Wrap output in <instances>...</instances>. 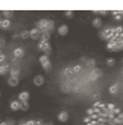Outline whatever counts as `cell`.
<instances>
[{
  "instance_id": "obj_3",
  "label": "cell",
  "mask_w": 123,
  "mask_h": 125,
  "mask_svg": "<svg viewBox=\"0 0 123 125\" xmlns=\"http://www.w3.org/2000/svg\"><path fill=\"white\" fill-rule=\"evenodd\" d=\"M48 23H49V19H40L37 22V28L41 31V35H42V33H46Z\"/></svg>"
},
{
  "instance_id": "obj_15",
  "label": "cell",
  "mask_w": 123,
  "mask_h": 125,
  "mask_svg": "<svg viewBox=\"0 0 123 125\" xmlns=\"http://www.w3.org/2000/svg\"><path fill=\"white\" fill-rule=\"evenodd\" d=\"M115 46H117V41H115V40H110V41H108V43H107V49L109 51H114Z\"/></svg>"
},
{
  "instance_id": "obj_37",
  "label": "cell",
  "mask_w": 123,
  "mask_h": 125,
  "mask_svg": "<svg viewBox=\"0 0 123 125\" xmlns=\"http://www.w3.org/2000/svg\"><path fill=\"white\" fill-rule=\"evenodd\" d=\"M13 38H14V40H17V38H19V35H17V33H15V35H13Z\"/></svg>"
},
{
  "instance_id": "obj_5",
  "label": "cell",
  "mask_w": 123,
  "mask_h": 125,
  "mask_svg": "<svg viewBox=\"0 0 123 125\" xmlns=\"http://www.w3.org/2000/svg\"><path fill=\"white\" fill-rule=\"evenodd\" d=\"M30 37L32 40H38V38L41 37V31L38 30L37 27L36 28H32V30L30 31Z\"/></svg>"
},
{
  "instance_id": "obj_17",
  "label": "cell",
  "mask_w": 123,
  "mask_h": 125,
  "mask_svg": "<svg viewBox=\"0 0 123 125\" xmlns=\"http://www.w3.org/2000/svg\"><path fill=\"white\" fill-rule=\"evenodd\" d=\"M9 26H10V21L9 19H1L0 21V28L7 30V28H9Z\"/></svg>"
},
{
  "instance_id": "obj_34",
  "label": "cell",
  "mask_w": 123,
  "mask_h": 125,
  "mask_svg": "<svg viewBox=\"0 0 123 125\" xmlns=\"http://www.w3.org/2000/svg\"><path fill=\"white\" fill-rule=\"evenodd\" d=\"M95 13H100L101 15H107L108 14V10H95Z\"/></svg>"
},
{
  "instance_id": "obj_11",
  "label": "cell",
  "mask_w": 123,
  "mask_h": 125,
  "mask_svg": "<svg viewBox=\"0 0 123 125\" xmlns=\"http://www.w3.org/2000/svg\"><path fill=\"white\" fill-rule=\"evenodd\" d=\"M8 72H10L9 64H0V75H5Z\"/></svg>"
},
{
  "instance_id": "obj_14",
  "label": "cell",
  "mask_w": 123,
  "mask_h": 125,
  "mask_svg": "<svg viewBox=\"0 0 123 125\" xmlns=\"http://www.w3.org/2000/svg\"><path fill=\"white\" fill-rule=\"evenodd\" d=\"M92 107H94V109H100V110H104V109H107V105H105L104 102H101V101H96V102H94Z\"/></svg>"
},
{
  "instance_id": "obj_8",
  "label": "cell",
  "mask_w": 123,
  "mask_h": 125,
  "mask_svg": "<svg viewBox=\"0 0 123 125\" xmlns=\"http://www.w3.org/2000/svg\"><path fill=\"white\" fill-rule=\"evenodd\" d=\"M19 83V78L18 77H9L8 78V86L10 87H17Z\"/></svg>"
},
{
  "instance_id": "obj_38",
  "label": "cell",
  "mask_w": 123,
  "mask_h": 125,
  "mask_svg": "<svg viewBox=\"0 0 123 125\" xmlns=\"http://www.w3.org/2000/svg\"><path fill=\"white\" fill-rule=\"evenodd\" d=\"M0 125H8V123L7 121H3V123H0Z\"/></svg>"
},
{
  "instance_id": "obj_13",
  "label": "cell",
  "mask_w": 123,
  "mask_h": 125,
  "mask_svg": "<svg viewBox=\"0 0 123 125\" xmlns=\"http://www.w3.org/2000/svg\"><path fill=\"white\" fill-rule=\"evenodd\" d=\"M58 33H59L60 36H65L67 33H68V26H67V24H62L58 28Z\"/></svg>"
},
{
  "instance_id": "obj_6",
  "label": "cell",
  "mask_w": 123,
  "mask_h": 125,
  "mask_svg": "<svg viewBox=\"0 0 123 125\" xmlns=\"http://www.w3.org/2000/svg\"><path fill=\"white\" fill-rule=\"evenodd\" d=\"M9 107H10V110H12V111H18V110H21V101H19V100L10 101Z\"/></svg>"
},
{
  "instance_id": "obj_23",
  "label": "cell",
  "mask_w": 123,
  "mask_h": 125,
  "mask_svg": "<svg viewBox=\"0 0 123 125\" xmlns=\"http://www.w3.org/2000/svg\"><path fill=\"white\" fill-rule=\"evenodd\" d=\"M54 30V21L49 19V23H48V28H46V33H50Z\"/></svg>"
},
{
  "instance_id": "obj_10",
  "label": "cell",
  "mask_w": 123,
  "mask_h": 125,
  "mask_svg": "<svg viewBox=\"0 0 123 125\" xmlns=\"http://www.w3.org/2000/svg\"><path fill=\"white\" fill-rule=\"evenodd\" d=\"M68 112L67 111H60L59 114H58V120L60 121V123H64V121H67L68 120Z\"/></svg>"
},
{
  "instance_id": "obj_41",
  "label": "cell",
  "mask_w": 123,
  "mask_h": 125,
  "mask_svg": "<svg viewBox=\"0 0 123 125\" xmlns=\"http://www.w3.org/2000/svg\"><path fill=\"white\" fill-rule=\"evenodd\" d=\"M45 125H53V124H51V123H49V124H45Z\"/></svg>"
},
{
  "instance_id": "obj_2",
  "label": "cell",
  "mask_w": 123,
  "mask_h": 125,
  "mask_svg": "<svg viewBox=\"0 0 123 125\" xmlns=\"http://www.w3.org/2000/svg\"><path fill=\"white\" fill-rule=\"evenodd\" d=\"M113 33H114V28H107V30H104L101 33H100V38H103V40H107V41H110V40H113Z\"/></svg>"
},
{
  "instance_id": "obj_25",
  "label": "cell",
  "mask_w": 123,
  "mask_h": 125,
  "mask_svg": "<svg viewBox=\"0 0 123 125\" xmlns=\"http://www.w3.org/2000/svg\"><path fill=\"white\" fill-rule=\"evenodd\" d=\"M40 38H41L42 42H49V40H50V33H42Z\"/></svg>"
},
{
  "instance_id": "obj_16",
  "label": "cell",
  "mask_w": 123,
  "mask_h": 125,
  "mask_svg": "<svg viewBox=\"0 0 123 125\" xmlns=\"http://www.w3.org/2000/svg\"><path fill=\"white\" fill-rule=\"evenodd\" d=\"M118 84L117 83H114V84H111V86L109 87V93L111 94V96H114V94H117L118 93Z\"/></svg>"
},
{
  "instance_id": "obj_42",
  "label": "cell",
  "mask_w": 123,
  "mask_h": 125,
  "mask_svg": "<svg viewBox=\"0 0 123 125\" xmlns=\"http://www.w3.org/2000/svg\"><path fill=\"white\" fill-rule=\"evenodd\" d=\"M0 21H1V19H0Z\"/></svg>"
},
{
  "instance_id": "obj_9",
  "label": "cell",
  "mask_w": 123,
  "mask_h": 125,
  "mask_svg": "<svg viewBox=\"0 0 123 125\" xmlns=\"http://www.w3.org/2000/svg\"><path fill=\"white\" fill-rule=\"evenodd\" d=\"M44 82H45V79H44L42 75H36L35 78H33V84H35L36 87H41Z\"/></svg>"
},
{
  "instance_id": "obj_18",
  "label": "cell",
  "mask_w": 123,
  "mask_h": 125,
  "mask_svg": "<svg viewBox=\"0 0 123 125\" xmlns=\"http://www.w3.org/2000/svg\"><path fill=\"white\" fill-rule=\"evenodd\" d=\"M10 77H18L19 75V69L18 68H10Z\"/></svg>"
},
{
  "instance_id": "obj_30",
  "label": "cell",
  "mask_w": 123,
  "mask_h": 125,
  "mask_svg": "<svg viewBox=\"0 0 123 125\" xmlns=\"http://www.w3.org/2000/svg\"><path fill=\"white\" fill-rule=\"evenodd\" d=\"M86 64H87V66H95V64H96V61H95L94 59H90V60H87V62H86Z\"/></svg>"
},
{
  "instance_id": "obj_12",
  "label": "cell",
  "mask_w": 123,
  "mask_h": 125,
  "mask_svg": "<svg viewBox=\"0 0 123 125\" xmlns=\"http://www.w3.org/2000/svg\"><path fill=\"white\" fill-rule=\"evenodd\" d=\"M13 55H14V59H19V58H22V56L25 55V51H23L22 47H17L13 51Z\"/></svg>"
},
{
  "instance_id": "obj_7",
  "label": "cell",
  "mask_w": 123,
  "mask_h": 125,
  "mask_svg": "<svg viewBox=\"0 0 123 125\" xmlns=\"http://www.w3.org/2000/svg\"><path fill=\"white\" fill-rule=\"evenodd\" d=\"M28 98H30V93L27 91H23V92H19L18 94V100L21 102H28Z\"/></svg>"
},
{
  "instance_id": "obj_21",
  "label": "cell",
  "mask_w": 123,
  "mask_h": 125,
  "mask_svg": "<svg viewBox=\"0 0 123 125\" xmlns=\"http://www.w3.org/2000/svg\"><path fill=\"white\" fill-rule=\"evenodd\" d=\"M1 14L5 17V19H9V18H12V17H13V12H12V10H3Z\"/></svg>"
},
{
  "instance_id": "obj_22",
  "label": "cell",
  "mask_w": 123,
  "mask_h": 125,
  "mask_svg": "<svg viewBox=\"0 0 123 125\" xmlns=\"http://www.w3.org/2000/svg\"><path fill=\"white\" fill-rule=\"evenodd\" d=\"M101 24H103V22H101V19H100V18H95V19L92 21V26H94L95 28H99Z\"/></svg>"
},
{
  "instance_id": "obj_29",
  "label": "cell",
  "mask_w": 123,
  "mask_h": 125,
  "mask_svg": "<svg viewBox=\"0 0 123 125\" xmlns=\"http://www.w3.org/2000/svg\"><path fill=\"white\" fill-rule=\"evenodd\" d=\"M64 14H65V17H67V18H72V17L74 15V13L72 12V10H65V12H64Z\"/></svg>"
},
{
  "instance_id": "obj_36",
  "label": "cell",
  "mask_w": 123,
  "mask_h": 125,
  "mask_svg": "<svg viewBox=\"0 0 123 125\" xmlns=\"http://www.w3.org/2000/svg\"><path fill=\"white\" fill-rule=\"evenodd\" d=\"M94 98L98 100V98H99V93H95V94H94Z\"/></svg>"
},
{
  "instance_id": "obj_20",
  "label": "cell",
  "mask_w": 123,
  "mask_h": 125,
  "mask_svg": "<svg viewBox=\"0 0 123 125\" xmlns=\"http://www.w3.org/2000/svg\"><path fill=\"white\" fill-rule=\"evenodd\" d=\"M19 38H22V40L30 38V31H22V32L19 33Z\"/></svg>"
},
{
  "instance_id": "obj_4",
  "label": "cell",
  "mask_w": 123,
  "mask_h": 125,
  "mask_svg": "<svg viewBox=\"0 0 123 125\" xmlns=\"http://www.w3.org/2000/svg\"><path fill=\"white\" fill-rule=\"evenodd\" d=\"M38 49L42 50L46 55H48V54H50V51H51L50 43H49V42H42V41H40V43H38Z\"/></svg>"
},
{
  "instance_id": "obj_40",
  "label": "cell",
  "mask_w": 123,
  "mask_h": 125,
  "mask_svg": "<svg viewBox=\"0 0 123 125\" xmlns=\"http://www.w3.org/2000/svg\"><path fill=\"white\" fill-rule=\"evenodd\" d=\"M119 13L122 14V17H123V10H119Z\"/></svg>"
},
{
  "instance_id": "obj_32",
  "label": "cell",
  "mask_w": 123,
  "mask_h": 125,
  "mask_svg": "<svg viewBox=\"0 0 123 125\" xmlns=\"http://www.w3.org/2000/svg\"><path fill=\"white\" fill-rule=\"evenodd\" d=\"M90 121H92V117H91V116H88V115H87L85 119H83V123H85V124H88Z\"/></svg>"
},
{
  "instance_id": "obj_1",
  "label": "cell",
  "mask_w": 123,
  "mask_h": 125,
  "mask_svg": "<svg viewBox=\"0 0 123 125\" xmlns=\"http://www.w3.org/2000/svg\"><path fill=\"white\" fill-rule=\"evenodd\" d=\"M38 61H40V64H41L44 70H46V72L51 70V62H50L48 55H41L40 58H38Z\"/></svg>"
},
{
  "instance_id": "obj_28",
  "label": "cell",
  "mask_w": 123,
  "mask_h": 125,
  "mask_svg": "<svg viewBox=\"0 0 123 125\" xmlns=\"http://www.w3.org/2000/svg\"><path fill=\"white\" fill-rule=\"evenodd\" d=\"M107 110H109V111H111V112H114L115 105H114V104H108V105H107Z\"/></svg>"
},
{
  "instance_id": "obj_35",
  "label": "cell",
  "mask_w": 123,
  "mask_h": 125,
  "mask_svg": "<svg viewBox=\"0 0 123 125\" xmlns=\"http://www.w3.org/2000/svg\"><path fill=\"white\" fill-rule=\"evenodd\" d=\"M4 43H5V42H4V40H3V38H0V49L4 46Z\"/></svg>"
},
{
  "instance_id": "obj_31",
  "label": "cell",
  "mask_w": 123,
  "mask_h": 125,
  "mask_svg": "<svg viewBox=\"0 0 123 125\" xmlns=\"http://www.w3.org/2000/svg\"><path fill=\"white\" fill-rule=\"evenodd\" d=\"M114 62H115V60H114L113 58H109V59L107 60V65H109V66H113V65H114Z\"/></svg>"
},
{
  "instance_id": "obj_19",
  "label": "cell",
  "mask_w": 123,
  "mask_h": 125,
  "mask_svg": "<svg viewBox=\"0 0 123 125\" xmlns=\"http://www.w3.org/2000/svg\"><path fill=\"white\" fill-rule=\"evenodd\" d=\"M63 75H65V77L73 75V68H65L63 70Z\"/></svg>"
},
{
  "instance_id": "obj_33",
  "label": "cell",
  "mask_w": 123,
  "mask_h": 125,
  "mask_svg": "<svg viewBox=\"0 0 123 125\" xmlns=\"http://www.w3.org/2000/svg\"><path fill=\"white\" fill-rule=\"evenodd\" d=\"M5 55L3 54V52H0V64H4V61H5Z\"/></svg>"
},
{
  "instance_id": "obj_39",
  "label": "cell",
  "mask_w": 123,
  "mask_h": 125,
  "mask_svg": "<svg viewBox=\"0 0 123 125\" xmlns=\"http://www.w3.org/2000/svg\"><path fill=\"white\" fill-rule=\"evenodd\" d=\"M19 125H27V123H25V121H22V123H19Z\"/></svg>"
},
{
  "instance_id": "obj_24",
  "label": "cell",
  "mask_w": 123,
  "mask_h": 125,
  "mask_svg": "<svg viewBox=\"0 0 123 125\" xmlns=\"http://www.w3.org/2000/svg\"><path fill=\"white\" fill-rule=\"evenodd\" d=\"M99 74H100V72H99V70L92 72L91 74H90V79H91V81H96V79L99 78Z\"/></svg>"
},
{
  "instance_id": "obj_26",
  "label": "cell",
  "mask_w": 123,
  "mask_h": 125,
  "mask_svg": "<svg viewBox=\"0 0 123 125\" xmlns=\"http://www.w3.org/2000/svg\"><path fill=\"white\" fill-rule=\"evenodd\" d=\"M28 109H30L28 102H21V110H22V111H27Z\"/></svg>"
},
{
  "instance_id": "obj_27",
  "label": "cell",
  "mask_w": 123,
  "mask_h": 125,
  "mask_svg": "<svg viewBox=\"0 0 123 125\" xmlns=\"http://www.w3.org/2000/svg\"><path fill=\"white\" fill-rule=\"evenodd\" d=\"M82 70V65H74L73 66V74H77Z\"/></svg>"
}]
</instances>
